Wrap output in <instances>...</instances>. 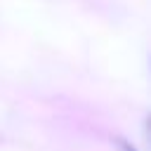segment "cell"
Segmentation results:
<instances>
[{
	"instance_id": "cell-1",
	"label": "cell",
	"mask_w": 151,
	"mask_h": 151,
	"mask_svg": "<svg viewBox=\"0 0 151 151\" xmlns=\"http://www.w3.org/2000/svg\"><path fill=\"white\" fill-rule=\"evenodd\" d=\"M116 144H118V151H137V149H134L127 139H123V137H118V139H116Z\"/></svg>"
}]
</instances>
